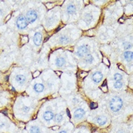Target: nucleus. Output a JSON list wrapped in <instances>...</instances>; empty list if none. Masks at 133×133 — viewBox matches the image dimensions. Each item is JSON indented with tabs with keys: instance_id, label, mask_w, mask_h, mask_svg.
I'll list each match as a JSON object with an SVG mask.
<instances>
[{
	"instance_id": "f257e3e1",
	"label": "nucleus",
	"mask_w": 133,
	"mask_h": 133,
	"mask_svg": "<svg viewBox=\"0 0 133 133\" xmlns=\"http://www.w3.org/2000/svg\"><path fill=\"white\" fill-rule=\"evenodd\" d=\"M123 101L119 97H113L110 103V108L113 112L117 113L122 108Z\"/></svg>"
},
{
	"instance_id": "f03ea898",
	"label": "nucleus",
	"mask_w": 133,
	"mask_h": 133,
	"mask_svg": "<svg viewBox=\"0 0 133 133\" xmlns=\"http://www.w3.org/2000/svg\"><path fill=\"white\" fill-rule=\"evenodd\" d=\"M15 24H16L17 28L18 30H21V31L25 30L28 26V22L27 21L25 16H24V15H19L17 17L16 19V21H15Z\"/></svg>"
},
{
	"instance_id": "7ed1b4c3",
	"label": "nucleus",
	"mask_w": 133,
	"mask_h": 133,
	"mask_svg": "<svg viewBox=\"0 0 133 133\" xmlns=\"http://www.w3.org/2000/svg\"><path fill=\"white\" fill-rule=\"evenodd\" d=\"M25 17H26L27 21H28V24H32L37 21V17H38V14L35 10L31 9L27 12Z\"/></svg>"
},
{
	"instance_id": "20e7f679",
	"label": "nucleus",
	"mask_w": 133,
	"mask_h": 133,
	"mask_svg": "<svg viewBox=\"0 0 133 133\" xmlns=\"http://www.w3.org/2000/svg\"><path fill=\"white\" fill-rule=\"evenodd\" d=\"M88 52H89V47H88V46L82 45L78 48L77 52H76V55L78 57H83L87 54Z\"/></svg>"
},
{
	"instance_id": "39448f33",
	"label": "nucleus",
	"mask_w": 133,
	"mask_h": 133,
	"mask_svg": "<svg viewBox=\"0 0 133 133\" xmlns=\"http://www.w3.org/2000/svg\"><path fill=\"white\" fill-rule=\"evenodd\" d=\"M33 41L36 46H40L42 42V33L40 32H36L33 35Z\"/></svg>"
},
{
	"instance_id": "423d86ee",
	"label": "nucleus",
	"mask_w": 133,
	"mask_h": 133,
	"mask_svg": "<svg viewBox=\"0 0 133 133\" xmlns=\"http://www.w3.org/2000/svg\"><path fill=\"white\" fill-rule=\"evenodd\" d=\"M84 115H85V111L82 108H78L74 113V117L76 119H81L84 117Z\"/></svg>"
},
{
	"instance_id": "0eeeda50",
	"label": "nucleus",
	"mask_w": 133,
	"mask_h": 133,
	"mask_svg": "<svg viewBox=\"0 0 133 133\" xmlns=\"http://www.w3.org/2000/svg\"><path fill=\"white\" fill-rule=\"evenodd\" d=\"M102 79H103V74L100 72H95L92 76V81L96 84L100 83L102 81Z\"/></svg>"
},
{
	"instance_id": "6e6552de",
	"label": "nucleus",
	"mask_w": 133,
	"mask_h": 133,
	"mask_svg": "<svg viewBox=\"0 0 133 133\" xmlns=\"http://www.w3.org/2000/svg\"><path fill=\"white\" fill-rule=\"evenodd\" d=\"M26 81H27L26 77L24 75L19 74L15 76V82L20 85H24L26 83Z\"/></svg>"
},
{
	"instance_id": "1a4fd4ad",
	"label": "nucleus",
	"mask_w": 133,
	"mask_h": 133,
	"mask_svg": "<svg viewBox=\"0 0 133 133\" xmlns=\"http://www.w3.org/2000/svg\"><path fill=\"white\" fill-rule=\"evenodd\" d=\"M96 122L98 124L99 126H104L105 124L107 122V119L104 116H99L96 118Z\"/></svg>"
},
{
	"instance_id": "9d476101",
	"label": "nucleus",
	"mask_w": 133,
	"mask_h": 133,
	"mask_svg": "<svg viewBox=\"0 0 133 133\" xmlns=\"http://www.w3.org/2000/svg\"><path fill=\"white\" fill-rule=\"evenodd\" d=\"M54 117V113H53L51 110H47L43 113V118L46 121H50Z\"/></svg>"
},
{
	"instance_id": "9b49d317",
	"label": "nucleus",
	"mask_w": 133,
	"mask_h": 133,
	"mask_svg": "<svg viewBox=\"0 0 133 133\" xmlns=\"http://www.w3.org/2000/svg\"><path fill=\"white\" fill-rule=\"evenodd\" d=\"M33 90L37 93H42L44 91V85L41 83H36L33 85Z\"/></svg>"
},
{
	"instance_id": "f8f14e48",
	"label": "nucleus",
	"mask_w": 133,
	"mask_h": 133,
	"mask_svg": "<svg viewBox=\"0 0 133 133\" xmlns=\"http://www.w3.org/2000/svg\"><path fill=\"white\" fill-rule=\"evenodd\" d=\"M123 57L127 62H131L132 60V51H126L123 54Z\"/></svg>"
},
{
	"instance_id": "ddd939ff",
	"label": "nucleus",
	"mask_w": 133,
	"mask_h": 133,
	"mask_svg": "<svg viewBox=\"0 0 133 133\" xmlns=\"http://www.w3.org/2000/svg\"><path fill=\"white\" fill-rule=\"evenodd\" d=\"M76 12V7L75 5H72V4H70L68 7H67V13L68 15H73L75 14Z\"/></svg>"
},
{
	"instance_id": "4468645a",
	"label": "nucleus",
	"mask_w": 133,
	"mask_h": 133,
	"mask_svg": "<svg viewBox=\"0 0 133 133\" xmlns=\"http://www.w3.org/2000/svg\"><path fill=\"white\" fill-rule=\"evenodd\" d=\"M66 63V60L63 57H59L56 59V65L58 66V67H62V66H63Z\"/></svg>"
},
{
	"instance_id": "2eb2a0df",
	"label": "nucleus",
	"mask_w": 133,
	"mask_h": 133,
	"mask_svg": "<svg viewBox=\"0 0 133 133\" xmlns=\"http://www.w3.org/2000/svg\"><path fill=\"white\" fill-rule=\"evenodd\" d=\"M94 56L91 55V54H87L85 56V58H84V62L86 63L87 64H91L94 63Z\"/></svg>"
},
{
	"instance_id": "dca6fc26",
	"label": "nucleus",
	"mask_w": 133,
	"mask_h": 133,
	"mask_svg": "<svg viewBox=\"0 0 133 133\" xmlns=\"http://www.w3.org/2000/svg\"><path fill=\"white\" fill-rule=\"evenodd\" d=\"M70 41V38L66 35H63L59 37V42L61 43H68Z\"/></svg>"
},
{
	"instance_id": "f3484780",
	"label": "nucleus",
	"mask_w": 133,
	"mask_h": 133,
	"mask_svg": "<svg viewBox=\"0 0 133 133\" xmlns=\"http://www.w3.org/2000/svg\"><path fill=\"white\" fill-rule=\"evenodd\" d=\"M30 133H41L40 127L37 126H33L30 128Z\"/></svg>"
},
{
	"instance_id": "a211bd4d",
	"label": "nucleus",
	"mask_w": 133,
	"mask_h": 133,
	"mask_svg": "<svg viewBox=\"0 0 133 133\" xmlns=\"http://www.w3.org/2000/svg\"><path fill=\"white\" fill-rule=\"evenodd\" d=\"M113 79L115 82H121V80L122 79V76L119 73H116L113 75Z\"/></svg>"
},
{
	"instance_id": "6ab92c4d",
	"label": "nucleus",
	"mask_w": 133,
	"mask_h": 133,
	"mask_svg": "<svg viewBox=\"0 0 133 133\" xmlns=\"http://www.w3.org/2000/svg\"><path fill=\"white\" fill-rule=\"evenodd\" d=\"M122 86H123V84L122 82H116L113 85V87L116 88V89H121V88L122 87Z\"/></svg>"
},
{
	"instance_id": "aec40b11",
	"label": "nucleus",
	"mask_w": 133,
	"mask_h": 133,
	"mask_svg": "<svg viewBox=\"0 0 133 133\" xmlns=\"http://www.w3.org/2000/svg\"><path fill=\"white\" fill-rule=\"evenodd\" d=\"M55 119H56V122H60L63 119V115L62 114V113H58V114H56V116H55Z\"/></svg>"
},
{
	"instance_id": "412c9836",
	"label": "nucleus",
	"mask_w": 133,
	"mask_h": 133,
	"mask_svg": "<svg viewBox=\"0 0 133 133\" xmlns=\"http://www.w3.org/2000/svg\"><path fill=\"white\" fill-rule=\"evenodd\" d=\"M92 20V15L91 14H86L84 15V21L87 22H90Z\"/></svg>"
},
{
	"instance_id": "4be33fe9",
	"label": "nucleus",
	"mask_w": 133,
	"mask_h": 133,
	"mask_svg": "<svg viewBox=\"0 0 133 133\" xmlns=\"http://www.w3.org/2000/svg\"><path fill=\"white\" fill-rule=\"evenodd\" d=\"M123 47H124V49L129 50V49L132 47V43H130L129 42H125V43H123Z\"/></svg>"
},
{
	"instance_id": "5701e85b",
	"label": "nucleus",
	"mask_w": 133,
	"mask_h": 133,
	"mask_svg": "<svg viewBox=\"0 0 133 133\" xmlns=\"http://www.w3.org/2000/svg\"><path fill=\"white\" fill-rule=\"evenodd\" d=\"M31 110V107L30 106H23V107H22V111L24 112V113H28L30 112Z\"/></svg>"
},
{
	"instance_id": "b1692460",
	"label": "nucleus",
	"mask_w": 133,
	"mask_h": 133,
	"mask_svg": "<svg viewBox=\"0 0 133 133\" xmlns=\"http://www.w3.org/2000/svg\"><path fill=\"white\" fill-rule=\"evenodd\" d=\"M97 106H98V105H97V103H94V102L91 103V104H90V107H91V109H92V110L96 109V108L97 107Z\"/></svg>"
},
{
	"instance_id": "393cba45",
	"label": "nucleus",
	"mask_w": 133,
	"mask_h": 133,
	"mask_svg": "<svg viewBox=\"0 0 133 133\" xmlns=\"http://www.w3.org/2000/svg\"><path fill=\"white\" fill-rule=\"evenodd\" d=\"M101 88L102 89L104 88V91H106V80H105V81L103 82V84L101 85Z\"/></svg>"
},
{
	"instance_id": "a878e982",
	"label": "nucleus",
	"mask_w": 133,
	"mask_h": 133,
	"mask_svg": "<svg viewBox=\"0 0 133 133\" xmlns=\"http://www.w3.org/2000/svg\"><path fill=\"white\" fill-rule=\"evenodd\" d=\"M5 126H6L5 122H0V128H4V127H5Z\"/></svg>"
},
{
	"instance_id": "bb28decb",
	"label": "nucleus",
	"mask_w": 133,
	"mask_h": 133,
	"mask_svg": "<svg viewBox=\"0 0 133 133\" xmlns=\"http://www.w3.org/2000/svg\"><path fill=\"white\" fill-rule=\"evenodd\" d=\"M66 113H67V115H68V117H71V115H70V113H69V110H68V109L66 110Z\"/></svg>"
},
{
	"instance_id": "cd10ccee",
	"label": "nucleus",
	"mask_w": 133,
	"mask_h": 133,
	"mask_svg": "<svg viewBox=\"0 0 133 133\" xmlns=\"http://www.w3.org/2000/svg\"><path fill=\"white\" fill-rule=\"evenodd\" d=\"M40 75V72H36L34 73L33 76H34V77H36V76H37V75Z\"/></svg>"
},
{
	"instance_id": "c85d7f7f",
	"label": "nucleus",
	"mask_w": 133,
	"mask_h": 133,
	"mask_svg": "<svg viewBox=\"0 0 133 133\" xmlns=\"http://www.w3.org/2000/svg\"><path fill=\"white\" fill-rule=\"evenodd\" d=\"M87 75V72H84V73H82V74H81V76H82V77H84V76H86Z\"/></svg>"
},
{
	"instance_id": "c756f323",
	"label": "nucleus",
	"mask_w": 133,
	"mask_h": 133,
	"mask_svg": "<svg viewBox=\"0 0 133 133\" xmlns=\"http://www.w3.org/2000/svg\"><path fill=\"white\" fill-rule=\"evenodd\" d=\"M2 15H3V12H2V10L1 9V8H0V17H2Z\"/></svg>"
},
{
	"instance_id": "7c9ffc66",
	"label": "nucleus",
	"mask_w": 133,
	"mask_h": 133,
	"mask_svg": "<svg viewBox=\"0 0 133 133\" xmlns=\"http://www.w3.org/2000/svg\"><path fill=\"white\" fill-rule=\"evenodd\" d=\"M52 129L53 130H57V129H59V127L58 126H54V127H52Z\"/></svg>"
},
{
	"instance_id": "2f4dec72",
	"label": "nucleus",
	"mask_w": 133,
	"mask_h": 133,
	"mask_svg": "<svg viewBox=\"0 0 133 133\" xmlns=\"http://www.w3.org/2000/svg\"><path fill=\"white\" fill-rule=\"evenodd\" d=\"M73 102H75V103H77L78 102V100L76 98H74V99H73Z\"/></svg>"
},
{
	"instance_id": "473e14b6",
	"label": "nucleus",
	"mask_w": 133,
	"mask_h": 133,
	"mask_svg": "<svg viewBox=\"0 0 133 133\" xmlns=\"http://www.w3.org/2000/svg\"><path fill=\"white\" fill-rule=\"evenodd\" d=\"M59 133H67V132H66V131H64V130H63V131H61V132H59Z\"/></svg>"
},
{
	"instance_id": "72a5a7b5",
	"label": "nucleus",
	"mask_w": 133,
	"mask_h": 133,
	"mask_svg": "<svg viewBox=\"0 0 133 133\" xmlns=\"http://www.w3.org/2000/svg\"><path fill=\"white\" fill-rule=\"evenodd\" d=\"M119 22H123V21H124V20H123V19H119Z\"/></svg>"
},
{
	"instance_id": "f704fd0d",
	"label": "nucleus",
	"mask_w": 133,
	"mask_h": 133,
	"mask_svg": "<svg viewBox=\"0 0 133 133\" xmlns=\"http://www.w3.org/2000/svg\"><path fill=\"white\" fill-rule=\"evenodd\" d=\"M118 133H124V132H122V131H121V130H120V131H119V132H118Z\"/></svg>"
}]
</instances>
